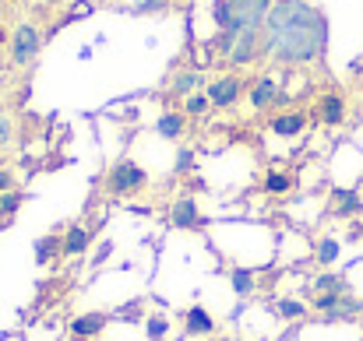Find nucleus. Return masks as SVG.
<instances>
[{
	"instance_id": "423d86ee",
	"label": "nucleus",
	"mask_w": 363,
	"mask_h": 341,
	"mask_svg": "<svg viewBox=\"0 0 363 341\" xmlns=\"http://www.w3.org/2000/svg\"><path fill=\"white\" fill-rule=\"evenodd\" d=\"M240 92H243V81L240 78H233V74H226V78H216V81H212L208 99H212V106L226 110V106H233V103L240 99Z\"/></svg>"
},
{
	"instance_id": "412c9836",
	"label": "nucleus",
	"mask_w": 363,
	"mask_h": 341,
	"mask_svg": "<svg viewBox=\"0 0 363 341\" xmlns=\"http://www.w3.org/2000/svg\"><path fill=\"white\" fill-rule=\"evenodd\" d=\"M21 208V194L11 190V194H0V226H7V219Z\"/></svg>"
},
{
	"instance_id": "cd10ccee",
	"label": "nucleus",
	"mask_w": 363,
	"mask_h": 341,
	"mask_svg": "<svg viewBox=\"0 0 363 341\" xmlns=\"http://www.w3.org/2000/svg\"><path fill=\"white\" fill-rule=\"evenodd\" d=\"M194 169V151L191 148H184L180 151V158H177V173H191Z\"/></svg>"
},
{
	"instance_id": "f8f14e48",
	"label": "nucleus",
	"mask_w": 363,
	"mask_h": 341,
	"mask_svg": "<svg viewBox=\"0 0 363 341\" xmlns=\"http://www.w3.org/2000/svg\"><path fill=\"white\" fill-rule=\"evenodd\" d=\"M89 243H92V232H89V229L71 226L67 236H64V257H82V253L89 250Z\"/></svg>"
},
{
	"instance_id": "1a4fd4ad",
	"label": "nucleus",
	"mask_w": 363,
	"mask_h": 341,
	"mask_svg": "<svg viewBox=\"0 0 363 341\" xmlns=\"http://www.w3.org/2000/svg\"><path fill=\"white\" fill-rule=\"evenodd\" d=\"M279 99V88H275V78H257L254 85H250V106L254 110H264V106H272Z\"/></svg>"
},
{
	"instance_id": "4468645a",
	"label": "nucleus",
	"mask_w": 363,
	"mask_h": 341,
	"mask_svg": "<svg viewBox=\"0 0 363 341\" xmlns=\"http://www.w3.org/2000/svg\"><path fill=\"white\" fill-rule=\"evenodd\" d=\"M303 127H307V116L303 113H282L272 120V130H275L279 137H296Z\"/></svg>"
},
{
	"instance_id": "473e14b6",
	"label": "nucleus",
	"mask_w": 363,
	"mask_h": 341,
	"mask_svg": "<svg viewBox=\"0 0 363 341\" xmlns=\"http://www.w3.org/2000/svg\"><path fill=\"white\" fill-rule=\"evenodd\" d=\"M237 341H243V338H237Z\"/></svg>"
},
{
	"instance_id": "6e6552de",
	"label": "nucleus",
	"mask_w": 363,
	"mask_h": 341,
	"mask_svg": "<svg viewBox=\"0 0 363 341\" xmlns=\"http://www.w3.org/2000/svg\"><path fill=\"white\" fill-rule=\"evenodd\" d=\"M106 324H110L106 313H85V317H78V320L71 324V338H78V341L96 338V335H103Z\"/></svg>"
},
{
	"instance_id": "7ed1b4c3",
	"label": "nucleus",
	"mask_w": 363,
	"mask_h": 341,
	"mask_svg": "<svg viewBox=\"0 0 363 341\" xmlns=\"http://www.w3.org/2000/svg\"><path fill=\"white\" fill-rule=\"evenodd\" d=\"M145 183H148V173H145L138 162H130V158H121V162L110 166V173H106V190H110L113 197H130V194H138Z\"/></svg>"
},
{
	"instance_id": "2eb2a0df",
	"label": "nucleus",
	"mask_w": 363,
	"mask_h": 341,
	"mask_svg": "<svg viewBox=\"0 0 363 341\" xmlns=\"http://www.w3.org/2000/svg\"><path fill=\"white\" fill-rule=\"evenodd\" d=\"M60 253H64V243H60L57 232H50V236H43V239L35 243V264H50V260L60 257Z\"/></svg>"
},
{
	"instance_id": "2f4dec72",
	"label": "nucleus",
	"mask_w": 363,
	"mask_h": 341,
	"mask_svg": "<svg viewBox=\"0 0 363 341\" xmlns=\"http://www.w3.org/2000/svg\"><path fill=\"white\" fill-rule=\"evenodd\" d=\"M4 39H7V32H4V28H0V46H4Z\"/></svg>"
},
{
	"instance_id": "bb28decb",
	"label": "nucleus",
	"mask_w": 363,
	"mask_h": 341,
	"mask_svg": "<svg viewBox=\"0 0 363 341\" xmlns=\"http://www.w3.org/2000/svg\"><path fill=\"white\" fill-rule=\"evenodd\" d=\"M166 7H169V0H141L138 4V14H159Z\"/></svg>"
},
{
	"instance_id": "dca6fc26",
	"label": "nucleus",
	"mask_w": 363,
	"mask_h": 341,
	"mask_svg": "<svg viewBox=\"0 0 363 341\" xmlns=\"http://www.w3.org/2000/svg\"><path fill=\"white\" fill-rule=\"evenodd\" d=\"M198 88H201V74H198V71H180V74L173 78V85H169V92H173V96H184V99L194 96Z\"/></svg>"
},
{
	"instance_id": "5701e85b",
	"label": "nucleus",
	"mask_w": 363,
	"mask_h": 341,
	"mask_svg": "<svg viewBox=\"0 0 363 341\" xmlns=\"http://www.w3.org/2000/svg\"><path fill=\"white\" fill-rule=\"evenodd\" d=\"M289 187H293V180L286 173H268V180H264V190L268 194H286Z\"/></svg>"
},
{
	"instance_id": "ddd939ff",
	"label": "nucleus",
	"mask_w": 363,
	"mask_h": 341,
	"mask_svg": "<svg viewBox=\"0 0 363 341\" xmlns=\"http://www.w3.org/2000/svg\"><path fill=\"white\" fill-rule=\"evenodd\" d=\"M360 208H363V197L357 190H335V194H332V212H335V215L346 219V215H357Z\"/></svg>"
},
{
	"instance_id": "7c9ffc66",
	"label": "nucleus",
	"mask_w": 363,
	"mask_h": 341,
	"mask_svg": "<svg viewBox=\"0 0 363 341\" xmlns=\"http://www.w3.org/2000/svg\"><path fill=\"white\" fill-rule=\"evenodd\" d=\"M296 338V331H286V338H279V341H293Z\"/></svg>"
},
{
	"instance_id": "9d476101",
	"label": "nucleus",
	"mask_w": 363,
	"mask_h": 341,
	"mask_svg": "<svg viewBox=\"0 0 363 341\" xmlns=\"http://www.w3.org/2000/svg\"><path fill=\"white\" fill-rule=\"evenodd\" d=\"M184 328H187V335H212V331H216V320L208 317L205 306H187Z\"/></svg>"
},
{
	"instance_id": "b1692460",
	"label": "nucleus",
	"mask_w": 363,
	"mask_h": 341,
	"mask_svg": "<svg viewBox=\"0 0 363 341\" xmlns=\"http://www.w3.org/2000/svg\"><path fill=\"white\" fill-rule=\"evenodd\" d=\"M230 278H233V292H237V296L254 292V274H250V271H233Z\"/></svg>"
},
{
	"instance_id": "f03ea898",
	"label": "nucleus",
	"mask_w": 363,
	"mask_h": 341,
	"mask_svg": "<svg viewBox=\"0 0 363 341\" xmlns=\"http://www.w3.org/2000/svg\"><path fill=\"white\" fill-rule=\"evenodd\" d=\"M268 11H272V0H216L212 4V18H216L219 35L212 39V46L230 60L240 32H247V28H264Z\"/></svg>"
},
{
	"instance_id": "aec40b11",
	"label": "nucleus",
	"mask_w": 363,
	"mask_h": 341,
	"mask_svg": "<svg viewBox=\"0 0 363 341\" xmlns=\"http://www.w3.org/2000/svg\"><path fill=\"white\" fill-rule=\"evenodd\" d=\"M339 253H342V246H339V239H321L318 243V264H335L339 260Z\"/></svg>"
},
{
	"instance_id": "f3484780",
	"label": "nucleus",
	"mask_w": 363,
	"mask_h": 341,
	"mask_svg": "<svg viewBox=\"0 0 363 341\" xmlns=\"http://www.w3.org/2000/svg\"><path fill=\"white\" fill-rule=\"evenodd\" d=\"M155 130H159V137H180L184 134V116L180 113H162L159 116V123H155Z\"/></svg>"
},
{
	"instance_id": "4be33fe9",
	"label": "nucleus",
	"mask_w": 363,
	"mask_h": 341,
	"mask_svg": "<svg viewBox=\"0 0 363 341\" xmlns=\"http://www.w3.org/2000/svg\"><path fill=\"white\" fill-rule=\"evenodd\" d=\"M145 331H148V338L152 341H162L166 338V331H169V320H166L162 313H152L148 324H145Z\"/></svg>"
},
{
	"instance_id": "6ab92c4d",
	"label": "nucleus",
	"mask_w": 363,
	"mask_h": 341,
	"mask_svg": "<svg viewBox=\"0 0 363 341\" xmlns=\"http://www.w3.org/2000/svg\"><path fill=\"white\" fill-rule=\"evenodd\" d=\"M275 313H279L282 320H300V317H307V306L296 303V299H279V303H275Z\"/></svg>"
},
{
	"instance_id": "c756f323",
	"label": "nucleus",
	"mask_w": 363,
	"mask_h": 341,
	"mask_svg": "<svg viewBox=\"0 0 363 341\" xmlns=\"http://www.w3.org/2000/svg\"><path fill=\"white\" fill-rule=\"evenodd\" d=\"M110 250H113V243H103V246H99V253H96V260H106V257H110Z\"/></svg>"
},
{
	"instance_id": "a878e982",
	"label": "nucleus",
	"mask_w": 363,
	"mask_h": 341,
	"mask_svg": "<svg viewBox=\"0 0 363 341\" xmlns=\"http://www.w3.org/2000/svg\"><path fill=\"white\" fill-rule=\"evenodd\" d=\"M11 137H14V123H11V116L7 113H0V148H7Z\"/></svg>"
},
{
	"instance_id": "0eeeda50",
	"label": "nucleus",
	"mask_w": 363,
	"mask_h": 341,
	"mask_svg": "<svg viewBox=\"0 0 363 341\" xmlns=\"http://www.w3.org/2000/svg\"><path fill=\"white\" fill-rule=\"evenodd\" d=\"M169 226L187 229V232H198V229H201V215H198V208H194V197L173 201V208H169Z\"/></svg>"
},
{
	"instance_id": "9b49d317",
	"label": "nucleus",
	"mask_w": 363,
	"mask_h": 341,
	"mask_svg": "<svg viewBox=\"0 0 363 341\" xmlns=\"http://www.w3.org/2000/svg\"><path fill=\"white\" fill-rule=\"evenodd\" d=\"M318 120L328 123V127H339V123L346 120V103H342V96H325V99L318 103Z\"/></svg>"
},
{
	"instance_id": "f257e3e1",
	"label": "nucleus",
	"mask_w": 363,
	"mask_h": 341,
	"mask_svg": "<svg viewBox=\"0 0 363 341\" xmlns=\"http://www.w3.org/2000/svg\"><path fill=\"white\" fill-rule=\"evenodd\" d=\"M328 50V18L311 0H272L261 53L275 64H314Z\"/></svg>"
},
{
	"instance_id": "39448f33",
	"label": "nucleus",
	"mask_w": 363,
	"mask_h": 341,
	"mask_svg": "<svg viewBox=\"0 0 363 341\" xmlns=\"http://www.w3.org/2000/svg\"><path fill=\"white\" fill-rule=\"evenodd\" d=\"M261 42H264V28H247V32H240V39H237L233 53H230V64H233V67L254 64V60L261 57Z\"/></svg>"
},
{
	"instance_id": "393cba45",
	"label": "nucleus",
	"mask_w": 363,
	"mask_h": 341,
	"mask_svg": "<svg viewBox=\"0 0 363 341\" xmlns=\"http://www.w3.org/2000/svg\"><path fill=\"white\" fill-rule=\"evenodd\" d=\"M208 106H212V99H208V96H201V92L187 96V113L191 116H205L208 113Z\"/></svg>"
},
{
	"instance_id": "c85d7f7f",
	"label": "nucleus",
	"mask_w": 363,
	"mask_h": 341,
	"mask_svg": "<svg viewBox=\"0 0 363 341\" xmlns=\"http://www.w3.org/2000/svg\"><path fill=\"white\" fill-rule=\"evenodd\" d=\"M14 190V176L7 169H0V194H11Z\"/></svg>"
},
{
	"instance_id": "20e7f679",
	"label": "nucleus",
	"mask_w": 363,
	"mask_h": 341,
	"mask_svg": "<svg viewBox=\"0 0 363 341\" xmlns=\"http://www.w3.org/2000/svg\"><path fill=\"white\" fill-rule=\"evenodd\" d=\"M39 46H43L39 28L35 25H18L14 35H11V64L14 67H28L39 57Z\"/></svg>"
},
{
	"instance_id": "a211bd4d",
	"label": "nucleus",
	"mask_w": 363,
	"mask_h": 341,
	"mask_svg": "<svg viewBox=\"0 0 363 341\" xmlns=\"http://www.w3.org/2000/svg\"><path fill=\"white\" fill-rule=\"evenodd\" d=\"M311 292L318 296V292H346V278L342 274H321V278H314V285H311Z\"/></svg>"
}]
</instances>
